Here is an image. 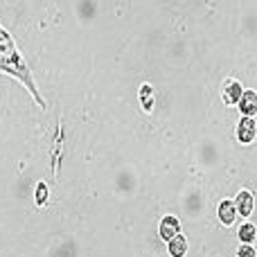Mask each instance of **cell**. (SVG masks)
<instances>
[{
	"mask_svg": "<svg viewBox=\"0 0 257 257\" xmlns=\"http://www.w3.org/2000/svg\"><path fill=\"white\" fill-rule=\"evenodd\" d=\"M0 72L7 77H14L18 84H23L30 90L36 106L45 108V99H43V95L39 93V88H36V81L30 70V63L25 61V57L21 54L16 41L12 39V34H9L3 25H0Z\"/></svg>",
	"mask_w": 257,
	"mask_h": 257,
	"instance_id": "obj_1",
	"label": "cell"
},
{
	"mask_svg": "<svg viewBox=\"0 0 257 257\" xmlns=\"http://www.w3.org/2000/svg\"><path fill=\"white\" fill-rule=\"evenodd\" d=\"M235 136H237V142H239V145H244V147L253 145V142L257 140V120L255 117L241 115L239 122H237Z\"/></svg>",
	"mask_w": 257,
	"mask_h": 257,
	"instance_id": "obj_2",
	"label": "cell"
},
{
	"mask_svg": "<svg viewBox=\"0 0 257 257\" xmlns=\"http://www.w3.org/2000/svg\"><path fill=\"white\" fill-rule=\"evenodd\" d=\"M244 86H241L239 79H235V77H228L226 81H223V88H221V99L226 106H237L241 99V95H244Z\"/></svg>",
	"mask_w": 257,
	"mask_h": 257,
	"instance_id": "obj_3",
	"label": "cell"
},
{
	"mask_svg": "<svg viewBox=\"0 0 257 257\" xmlns=\"http://www.w3.org/2000/svg\"><path fill=\"white\" fill-rule=\"evenodd\" d=\"M217 219H219V223H221V226H226V228L235 226V221L239 219V212H237L235 201H232V199H221V201H219Z\"/></svg>",
	"mask_w": 257,
	"mask_h": 257,
	"instance_id": "obj_4",
	"label": "cell"
},
{
	"mask_svg": "<svg viewBox=\"0 0 257 257\" xmlns=\"http://www.w3.org/2000/svg\"><path fill=\"white\" fill-rule=\"evenodd\" d=\"M235 205H237V212H239V217L244 219H250V214H253V210H255V194L248 190V187H244V190H239L237 192V196L235 199Z\"/></svg>",
	"mask_w": 257,
	"mask_h": 257,
	"instance_id": "obj_5",
	"label": "cell"
},
{
	"mask_svg": "<svg viewBox=\"0 0 257 257\" xmlns=\"http://www.w3.org/2000/svg\"><path fill=\"white\" fill-rule=\"evenodd\" d=\"M178 232H181V219H178L176 214H165L158 223V237L167 244V241L172 239V237H176Z\"/></svg>",
	"mask_w": 257,
	"mask_h": 257,
	"instance_id": "obj_6",
	"label": "cell"
},
{
	"mask_svg": "<svg viewBox=\"0 0 257 257\" xmlns=\"http://www.w3.org/2000/svg\"><path fill=\"white\" fill-rule=\"evenodd\" d=\"M237 108H239V115L257 117V90L246 88L244 95H241V99H239V104H237Z\"/></svg>",
	"mask_w": 257,
	"mask_h": 257,
	"instance_id": "obj_7",
	"label": "cell"
},
{
	"mask_svg": "<svg viewBox=\"0 0 257 257\" xmlns=\"http://www.w3.org/2000/svg\"><path fill=\"white\" fill-rule=\"evenodd\" d=\"M187 250H190V244H187V237L183 232H178L176 237L167 241V253L169 257H185Z\"/></svg>",
	"mask_w": 257,
	"mask_h": 257,
	"instance_id": "obj_8",
	"label": "cell"
},
{
	"mask_svg": "<svg viewBox=\"0 0 257 257\" xmlns=\"http://www.w3.org/2000/svg\"><path fill=\"white\" fill-rule=\"evenodd\" d=\"M138 99H140V106L145 113L154 111V102H156V90L151 84H142L140 90H138Z\"/></svg>",
	"mask_w": 257,
	"mask_h": 257,
	"instance_id": "obj_9",
	"label": "cell"
},
{
	"mask_svg": "<svg viewBox=\"0 0 257 257\" xmlns=\"http://www.w3.org/2000/svg\"><path fill=\"white\" fill-rule=\"evenodd\" d=\"M237 239H239V244H255L257 226L253 221H248V219H246V221L239 226V230H237Z\"/></svg>",
	"mask_w": 257,
	"mask_h": 257,
	"instance_id": "obj_10",
	"label": "cell"
},
{
	"mask_svg": "<svg viewBox=\"0 0 257 257\" xmlns=\"http://www.w3.org/2000/svg\"><path fill=\"white\" fill-rule=\"evenodd\" d=\"M48 201H50V187H48V183L39 181V183H36V187H34V203H36V208H43V205H48Z\"/></svg>",
	"mask_w": 257,
	"mask_h": 257,
	"instance_id": "obj_11",
	"label": "cell"
},
{
	"mask_svg": "<svg viewBox=\"0 0 257 257\" xmlns=\"http://www.w3.org/2000/svg\"><path fill=\"white\" fill-rule=\"evenodd\" d=\"M237 257H257V250L253 244H239L237 248Z\"/></svg>",
	"mask_w": 257,
	"mask_h": 257,
	"instance_id": "obj_12",
	"label": "cell"
}]
</instances>
